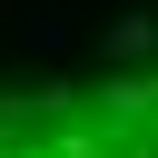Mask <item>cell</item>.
Instances as JSON below:
<instances>
[{
    "mask_svg": "<svg viewBox=\"0 0 158 158\" xmlns=\"http://www.w3.org/2000/svg\"><path fill=\"white\" fill-rule=\"evenodd\" d=\"M109 59H118V69H138V59H158V20H148V10H128V20H109Z\"/></svg>",
    "mask_w": 158,
    "mask_h": 158,
    "instance_id": "cell-1",
    "label": "cell"
},
{
    "mask_svg": "<svg viewBox=\"0 0 158 158\" xmlns=\"http://www.w3.org/2000/svg\"><path fill=\"white\" fill-rule=\"evenodd\" d=\"M99 99H109V118H118V128H128V118H148V109H158V89H148V79H109V89H99Z\"/></svg>",
    "mask_w": 158,
    "mask_h": 158,
    "instance_id": "cell-2",
    "label": "cell"
}]
</instances>
